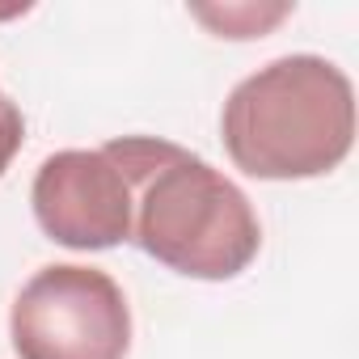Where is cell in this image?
<instances>
[{
  "label": "cell",
  "instance_id": "3957f363",
  "mask_svg": "<svg viewBox=\"0 0 359 359\" xmlns=\"http://www.w3.org/2000/svg\"><path fill=\"white\" fill-rule=\"evenodd\" d=\"M18 359H127L131 304L114 275L55 262L26 279L9 309Z\"/></svg>",
  "mask_w": 359,
  "mask_h": 359
},
{
  "label": "cell",
  "instance_id": "6da1fadb",
  "mask_svg": "<svg viewBox=\"0 0 359 359\" xmlns=\"http://www.w3.org/2000/svg\"><path fill=\"white\" fill-rule=\"evenodd\" d=\"M102 148L131 182V241L148 258L208 283L250 271L262 250V224L233 177L182 144L156 135H118Z\"/></svg>",
  "mask_w": 359,
  "mask_h": 359
},
{
  "label": "cell",
  "instance_id": "7a4b0ae2",
  "mask_svg": "<svg viewBox=\"0 0 359 359\" xmlns=\"http://www.w3.org/2000/svg\"><path fill=\"white\" fill-rule=\"evenodd\" d=\"M220 135L229 161L250 177H321L351 156L355 85L321 55H279L229 93Z\"/></svg>",
  "mask_w": 359,
  "mask_h": 359
},
{
  "label": "cell",
  "instance_id": "8992f818",
  "mask_svg": "<svg viewBox=\"0 0 359 359\" xmlns=\"http://www.w3.org/2000/svg\"><path fill=\"white\" fill-rule=\"evenodd\" d=\"M22 144H26V118L18 110V102L0 89V177H5V169L22 152Z\"/></svg>",
  "mask_w": 359,
  "mask_h": 359
},
{
  "label": "cell",
  "instance_id": "5b68a950",
  "mask_svg": "<svg viewBox=\"0 0 359 359\" xmlns=\"http://www.w3.org/2000/svg\"><path fill=\"white\" fill-rule=\"evenodd\" d=\"M191 18L216 39H262L292 18V5H191Z\"/></svg>",
  "mask_w": 359,
  "mask_h": 359
},
{
  "label": "cell",
  "instance_id": "277c9868",
  "mask_svg": "<svg viewBox=\"0 0 359 359\" xmlns=\"http://www.w3.org/2000/svg\"><path fill=\"white\" fill-rule=\"evenodd\" d=\"M39 229L68 250H114L131 241L135 195L106 148L51 152L30 187Z\"/></svg>",
  "mask_w": 359,
  "mask_h": 359
}]
</instances>
